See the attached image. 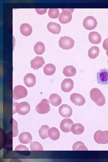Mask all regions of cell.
I'll return each mask as SVG.
<instances>
[{"label":"cell","instance_id":"6da1fadb","mask_svg":"<svg viewBox=\"0 0 108 162\" xmlns=\"http://www.w3.org/2000/svg\"><path fill=\"white\" fill-rule=\"evenodd\" d=\"M92 100L98 106H102L106 102L105 96L101 91L97 88H92L90 92Z\"/></svg>","mask_w":108,"mask_h":162},{"label":"cell","instance_id":"7a4b0ae2","mask_svg":"<svg viewBox=\"0 0 108 162\" xmlns=\"http://www.w3.org/2000/svg\"><path fill=\"white\" fill-rule=\"evenodd\" d=\"M30 110V105L27 102H13V114L17 113L20 115H25L28 114Z\"/></svg>","mask_w":108,"mask_h":162},{"label":"cell","instance_id":"3957f363","mask_svg":"<svg viewBox=\"0 0 108 162\" xmlns=\"http://www.w3.org/2000/svg\"><path fill=\"white\" fill-rule=\"evenodd\" d=\"M94 140L99 144L108 143V130H99L97 131L94 135Z\"/></svg>","mask_w":108,"mask_h":162},{"label":"cell","instance_id":"277c9868","mask_svg":"<svg viewBox=\"0 0 108 162\" xmlns=\"http://www.w3.org/2000/svg\"><path fill=\"white\" fill-rule=\"evenodd\" d=\"M28 94V91L24 86L19 85L15 86L13 90V98L14 100H19L25 98Z\"/></svg>","mask_w":108,"mask_h":162},{"label":"cell","instance_id":"5b68a950","mask_svg":"<svg viewBox=\"0 0 108 162\" xmlns=\"http://www.w3.org/2000/svg\"><path fill=\"white\" fill-rule=\"evenodd\" d=\"M74 9H62L61 12L58 17L59 22L63 24H65L70 22L72 19L71 13L74 11Z\"/></svg>","mask_w":108,"mask_h":162},{"label":"cell","instance_id":"8992f818","mask_svg":"<svg viewBox=\"0 0 108 162\" xmlns=\"http://www.w3.org/2000/svg\"><path fill=\"white\" fill-rule=\"evenodd\" d=\"M58 45L60 47L63 49L68 50L73 47L74 45V41L70 37H62L59 40Z\"/></svg>","mask_w":108,"mask_h":162},{"label":"cell","instance_id":"52a82bcc","mask_svg":"<svg viewBox=\"0 0 108 162\" xmlns=\"http://www.w3.org/2000/svg\"><path fill=\"white\" fill-rule=\"evenodd\" d=\"M49 100L46 99H42L35 107L37 112L40 114H45L48 113L50 110Z\"/></svg>","mask_w":108,"mask_h":162},{"label":"cell","instance_id":"ba28073f","mask_svg":"<svg viewBox=\"0 0 108 162\" xmlns=\"http://www.w3.org/2000/svg\"><path fill=\"white\" fill-rule=\"evenodd\" d=\"M97 22L94 17L92 16H87L83 20V26L84 28L88 30L95 28L97 25Z\"/></svg>","mask_w":108,"mask_h":162},{"label":"cell","instance_id":"9c48e42d","mask_svg":"<svg viewBox=\"0 0 108 162\" xmlns=\"http://www.w3.org/2000/svg\"><path fill=\"white\" fill-rule=\"evenodd\" d=\"M97 80L98 83L100 85L108 84V69L104 68L97 73Z\"/></svg>","mask_w":108,"mask_h":162},{"label":"cell","instance_id":"30bf717a","mask_svg":"<svg viewBox=\"0 0 108 162\" xmlns=\"http://www.w3.org/2000/svg\"><path fill=\"white\" fill-rule=\"evenodd\" d=\"M70 99L73 104L80 106H82L86 103V100L83 96L78 93L72 94L70 96Z\"/></svg>","mask_w":108,"mask_h":162},{"label":"cell","instance_id":"8fae6325","mask_svg":"<svg viewBox=\"0 0 108 162\" xmlns=\"http://www.w3.org/2000/svg\"><path fill=\"white\" fill-rule=\"evenodd\" d=\"M74 87V82L70 78L64 79L61 84L62 90L65 92H69L71 91Z\"/></svg>","mask_w":108,"mask_h":162},{"label":"cell","instance_id":"7c38bea8","mask_svg":"<svg viewBox=\"0 0 108 162\" xmlns=\"http://www.w3.org/2000/svg\"><path fill=\"white\" fill-rule=\"evenodd\" d=\"M58 112L62 117L68 118L72 114V110L71 107L67 104H62L59 108Z\"/></svg>","mask_w":108,"mask_h":162},{"label":"cell","instance_id":"4fadbf2b","mask_svg":"<svg viewBox=\"0 0 108 162\" xmlns=\"http://www.w3.org/2000/svg\"><path fill=\"white\" fill-rule=\"evenodd\" d=\"M31 67L34 70H38L45 64L44 60L41 56H36L30 62Z\"/></svg>","mask_w":108,"mask_h":162},{"label":"cell","instance_id":"5bb4252c","mask_svg":"<svg viewBox=\"0 0 108 162\" xmlns=\"http://www.w3.org/2000/svg\"><path fill=\"white\" fill-rule=\"evenodd\" d=\"M25 84L28 87H33L36 83V77L34 75L31 73L27 74L23 79Z\"/></svg>","mask_w":108,"mask_h":162},{"label":"cell","instance_id":"9a60e30c","mask_svg":"<svg viewBox=\"0 0 108 162\" xmlns=\"http://www.w3.org/2000/svg\"><path fill=\"white\" fill-rule=\"evenodd\" d=\"M74 123L73 121L70 118L64 119L60 123V128L63 132L65 133L70 132V131L71 126Z\"/></svg>","mask_w":108,"mask_h":162},{"label":"cell","instance_id":"2e32d148","mask_svg":"<svg viewBox=\"0 0 108 162\" xmlns=\"http://www.w3.org/2000/svg\"><path fill=\"white\" fill-rule=\"evenodd\" d=\"M20 142L23 144L31 143L32 140V136L28 132H24L19 134L18 137Z\"/></svg>","mask_w":108,"mask_h":162},{"label":"cell","instance_id":"e0dca14e","mask_svg":"<svg viewBox=\"0 0 108 162\" xmlns=\"http://www.w3.org/2000/svg\"><path fill=\"white\" fill-rule=\"evenodd\" d=\"M88 37L89 41L93 44H98L101 42V36L97 32H91L88 35Z\"/></svg>","mask_w":108,"mask_h":162},{"label":"cell","instance_id":"ac0fdd59","mask_svg":"<svg viewBox=\"0 0 108 162\" xmlns=\"http://www.w3.org/2000/svg\"><path fill=\"white\" fill-rule=\"evenodd\" d=\"M48 30L54 34H58L61 31V27L58 24L53 22H49L47 25Z\"/></svg>","mask_w":108,"mask_h":162},{"label":"cell","instance_id":"d6986e66","mask_svg":"<svg viewBox=\"0 0 108 162\" xmlns=\"http://www.w3.org/2000/svg\"><path fill=\"white\" fill-rule=\"evenodd\" d=\"M50 103L53 106H58L61 104L62 99L61 97L56 93H52L49 98Z\"/></svg>","mask_w":108,"mask_h":162},{"label":"cell","instance_id":"ffe728a7","mask_svg":"<svg viewBox=\"0 0 108 162\" xmlns=\"http://www.w3.org/2000/svg\"><path fill=\"white\" fill-rule=\"evenodd\" d=\"M21 34L25 36L30 35L32 32L31 26L28 24L24 23L22 24L20 28Z\"/></svg>","mask_w":108,"mask_h":162},{"label":"cell","instance_id":"44dd1931","mask_svg":"<svg viewBox=\"0 0 108 162\" xmlns=\"http://www.w3.org/2000/svg\"><path fill=\"white\" fill-rule=\"evenodd\" d=\"M70 130L74 134L79 135L83 132L84 127L83 125L80 123H76L71 125Z\"/></svg>","mask_w":108,"mask_h":162},{"label":"cell","instance_id":"7402d4cb","mask_svg":"<svg viewBox=\"0 0 108 162\" xmlns=\"http://www.w3.org/2000/svg\"><path fill=\"white\" fill-rule=\"evenodd\" d=\"M76 73V68L71 65L66 66L63 69V73L66 77L74 76Z\"/></svg>","mask_w":108,"mask_h":162},{"label":"cell","instance_id":"603a6c76","mask_svg":"<svg viewBox=\"0 0 108 162\" xmlns=\"http://www.w3.org/2000/svg\"><path fill=\"white\" fill-rule=\"evenodd\" d=\"M48 136L53 140H57L60 136V133L56 128L53 127L50 128L48 131Z\"/></svg>","mask_w":108,"mask_h":162},{"label":"cell","instance_id":"cb8c5ba5","mask_svg":"<svg viewBox=\"0 0 108 162\" xmlns=\"http://www.w3.org/2000/svg\"><path fill=\"white\" fill-rule=\"evenodd\" d=\"M56 71L55 66L51 63L46 64L43 68L44 72L46 75H52L55 73Z\"/></svg>","mask_w":108,"mask_h":162},{"label":"cell","instance_id":"d4e9b609","mask_svg":"<svg viewBox=\"0 0 108 162\" xmlns=\"http://www.w3.org/2000/svg\"><path fill=\"white\" fill-rule=\"evenodd\" d=\"M14 151L18 153L23 155H29L30 154L28 148L25 146L21 144L16 146Z\"/></svg>","mask_w":108,"mask_h":162},{"label":"cell","instance_id":"484cf974","mask_svg":"<svg viewBox=\"0 0 108 162\" xmlns=\"http://www.w3.org/2000/svg\"><path fill=\"white\" fill-rule=\"evenodd\" d=\"M34 49L36 54L38 55H42L45 50L44 44L41 42H37L35 44Z\"/></svg>","mask_w":108,"mask_h":162},{"label":"cell","instance_id":"4316f807","mask_svg":"<svg viewBox=\"0 0 108 162\" xmlns=\"http://www.w3.org/2000/svg\"><path fill=\"white\" fill-rule=\"evenodd\" d=\"M100 50L99 48L96 46L91 47L88 51V55L91 59L96 58L99 55Z\"/></svg>","mask_w":108,"mask_h":162},{"label":"cell","instance_id":"83f0119b","mask_svg":"<svg viewBox=\"0 0 108 162\" xmlns=\"http://www.w3.org/2000/svg\"><path fill=\"white\" fill-rule=\"evenodd\" d=\"M49 127L47 125H42L39 130L38 133L40 137L42 139H45L48 137V131Z\"/></svg>","mask_w":108,"mask_h":162},{"label":"cell","instance_id":"f1b7e54d","mask_svg":"<svg viewBox=\"0 0 108 162\" xmlns=\"http://www.w3.org/2000/svg\"><path fill=\"white\" fill-rule=\"evenodd\" d=\"M72 150L73 151L88 150L83 142L81 141H77L72 146Z\"/></svg>","mask_w":108,"mask_h":162},{"label":"cell","instance_id":"f546056e","mask_svg":"<svg viewBox=\"0 0 108 162\" xmlns=\"http://www.w3.org/2000/svg\"><path fill=\"white\" fill-rule=\"evenodd\" d=\"M30 148L31 151H43V147L41 144L37 141L31 142L30 144Z\"/></svg>","mask_w":108,"mask_h":162},{"label":"cell","instance_id":"4dcf8cb0","mask_svg":"<svg viewBox=\"0 0 108 162\" xmlns=\"http://www.w3.org/2000/svg\"><path fill=\"white\" fill-rule=\"evenodd\" d=\"M59 14V10L57 8H50L48 11L49 17L52 19H56Z\"/></svg>","mask_w":108,"mask_h":162},{"label":"cell","instance_id":"1f68e13d","mask_svg":"<svg viewBox=\"0 0 108 162\" xmlns=\"http://www.w3.org/2000/svg\"><path fill=\"white\" fill-rule=\"evenodd\" d=\"M13 124V137H15L18 134V125L17 122L14 119H12Z\"/></svg>","mask_w":108,"mask_h":162},{"label":"cell","instance_id":"d6a6232c","mask_svg":"<svg viewBox=\"0 0 108 162\" xmlns=\"http://www.w3.org/2000/svg\"><path fill=\"white\" fill-rule=\"evenodd\" d=\"M37 13L39 15H42L45 14L47 10V8L45 9H35Z\"/></svg>","mask_w":108,"mask_h":162},{"label":"cell","instance_id":"836d02e7","mask_svg":"<svg viewBox=\"0 0 108 162\" xmlns=\"http://www.w3.org/2000/svg\"><path fill=\"white\" fill-rule=\"evenodd\" d=\"M102 46L104 50L106 51H108V38L104 40Z\"/></svg>","mask_w":108,"mask_h":162},{"label":"cell","instance_id":"e575fe53","mask_svg":"<svg viewBox=\"0 0 108 162\" xmlns=\"http://www.w3.org/2000/svg\"><path fill=\"white\" fill-rule=\"evenodd\" d=\"M106 54L107 56L108 57V51H106Z\"/></svg>","mask_w":108,"mask_h":162},{"label":"cell","instance_id":"d590c367","mask_svg":"<svg viewBox=\"0 0 108 162\" xmlns=\"http://www.w3.org/2000/svg\"></svg>","mask_w":108,"mask_h":162}]
</instances>
